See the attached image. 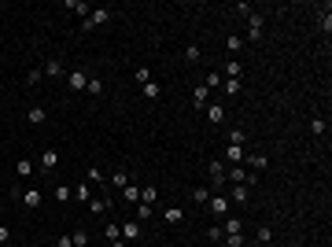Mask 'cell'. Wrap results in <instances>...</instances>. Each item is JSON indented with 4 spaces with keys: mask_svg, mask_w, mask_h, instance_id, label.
I'll list each match as a JSON object with an SVG mask.
<instances>
[{
    "mask_svg": "<svg viewBox=\"0 0 332 247\" xmlns=\"http://www.w3.org/2000/svg\"><path fill=\"white\" fill-rule=\"evenodd\" d=\"M207 103H211V96H207V85L199 81L196 89H192V107H196V111H207Z\"/></svg>",
    "mask_w": 332,
    "mask_h": 247,
    "instance_id": "obj_5",
    "label": "cell"
},
{
    "mask_svg": "<svg viewBox=\"0 0 332 247\" xmlns=\"http://www.w3.org/2000/svg\"><path fill=\"white\" fill-rule=\"evenodd\" d=\"M203 115H207V122H211V126H222V122H225V107H222V103H207Z\"/></svg>",
    "mask_w": 332,
    "mask_h": 247,
    "instance_id": "obj_6",
    "label": "cell"
},
{
    "mask_svg": "<svg viewBox=\"0 0 332 247\" xmlns=\"http://www.w3.org/2000/svg\"><path fill=\"white\" fill-rule=\"evenodd\" d=\"M89 192H92L89 185H74V199H78V203H89Z\"/></svg>",
    "mask_w": 332,
    "mask_h": 247,
    "instance_id": "obj_37",
    "label": "cell"
},
{
    "mask_svg": "<svg viewBox=\"0 0 332 247\" xmlns=\"http://www.w3.org/2000/svg\"><path fill=\"white\" fill-rule=\"evenodd\" d=\"M137 236H140V222H137V218H129V222L126 225H122V240H137Z\"/></svg>",
    "mask_w": 332,
    "mask_h": 247,
    "instance_id": "obj_11",
    "label": "cell"
},
{
    "mask_svg": "<svg viewBox=\"0 0 332 247\" xmlns=\"http://www.w3.org/2000/svg\"><path fill=\"white\" fill-rule=\"evenodd\" d=\"M15 174H18V177H30V174H33V159H18V163H15Z\"/></svg>",
    "mask_w": 332,
    "mask_h": 247,
    "instance_id": "obj_25",
    "label": "cell"
},
{
    "mask_svg": "<svg viewBox=\"0 0 332 247\" xmlns=\"http://www.w3.org/2000/svg\"><path fill=\"white\" fill-rule=\"evenodd\" d=\"M155 199H159V188H140V203H155Z\"/></svg>",
    "mask_w": 332,
    "mask_h": 247,
    "instance_id": "obj_36",
    "label": "cell"
},
{
    "mask_svg": "<svg viewBox=\"0 0 332 247\" xmlns=\"http://www.w3.org/2000/svg\"><path fill=\"white\" fill-rule=\"evenodd\" d=\"M203 59V48L199 44H185V63H199Z\"/></svg>",
    "mask_w": 332,
    "mask_h": 247,
    "instance_id": "obj_20",
    "label": "cell"
},
{
    "mask_svg": "<svg viewBox=\"0 0 332 247\" xmlns=\"http://www.w3.org/2000/svg\"><path fill=\"white\" fill-rule=\"evenodd\" d=\"M244 155H248V151H244L240 144H225V159H229L233 166H244Z\"/></svg>",
    "mask_w": 332,
    "mask_h": 247,
    "instance_id": "obj_9",
    "label": "cell"
},
{
    "mask_svg": "<svg viewBox=\"0 0 332 247\" xmlns=\"http://www.w3.org/2000/svg\"><path fill=\"white\" fill-rule=\"evenodd\" d=\"M225 48H229V55H233V59H236V52L244 48V41H240V37L233 33V37H225Z\"/></svg>",
    "mask_w": 332,
    "mask_h": 247,
    "instance_id": "obj_30",
    "label": "cell"
},
{
    "mask_svg": "<svg viewBox=\"0 0 332 247\" xmlns=\"http://www.w3.org/2000/svg\"><path fill=\"white\" fill-rule=\"evenodd\" d=\"M233 11H236V15H244V18H248V15H251V4H248V0H240V4H236V7H233Z\"/></svg>",
    "mask_w": 332,
    "mask_h": 247,
    "instance_id": "obj_45",
    "label": "cell"
},
{
    "mask_svg": "<svg viewBox=\"0 0 332 247\" xmlns=\"http://www.w3.org/2000/svg\"><path fill=\"white\" fill-rule=\"evenodd\" d=\"M111 247H126V240H115V244H111Z\"/></svg>",
    "mask_w": 332,
    "mask_h": 247,
    "instance_id": "obj_49",
    "label": "cell"
},
{
    "mask_svg": "<svg viewBox=\"0 0 332 247\" xmlns=\"http://www.w3.org/2000/svg\"><path fill=\"white\" fill-rule=\"evenodd\" d=\"M222 74H225V78H244V63L240 59H229V63L222 66Z\"/></svg>",
    "mask_w": 332,
    "mask_h": 247,
    "instance_id": "obj_14",
    "label": "cell"
},
{
    "mask_svg": "<svg viewBox=\"0 0 332 247\" xmlns=\"http://www.w3.org/2000/svg\"><path fill=\"white\" fill-rule=\"evenodd\" d=\"M59 247H74V240L70 236H59Z\"/></svg>",
    "mask_w": 332,
    "mask_h": 247,
    "instance_id": "obj_48",
    "label": "cell"
},
{
    "mask_svg": "<svg viewBox=\"0 0 332 247\" xmlns=\"http://www.w3.org/2000/svg\"><path fill=\"white\" fill-rule=\"evenodd\" d=\"M122 199H126V203H140V188H137V185L129 181L126 188H122Z\"/></svg>",
    "mask_w": 332,
    "mask_h": 247,
    "instance_id": "obj_21",
    "label": "cell"
},
{
    "mask_svg": "<svg viewBox=\"0 0 332 247\" xmlns=\"http://www.w3.org/2000/svg\"><path fill=\"white\" fill-rule=\"evenodd\" d=\"M41 78H44V74H41V66H33V70L26 74V85H30V89H33V85H41Z\"/></svg>",
    "mask_w": 332,
    "mask_h": 247,
    "instance_id": "obj_39",
    "label": "cell"
},
{
    "mask_svg": "<svg viewBox=\"0 0 332 247\" xmlns=\"http://www.w3.org/2000/svg\"><path fill=\"white\" fill-rule=\"evenodd\" d=\"M292 247H296V244H292Z\"/></svg>",
    "mask_w": 332,
    "mask_h": 247,
    "instance_id": "obj_50",
    "label": "cell"
},
{
    "mask_svg": "<svg viewBox=\"0 0 332 247\" xmlns=\"http://www.w3.org/2000/svg\"><path fill=\"white\" fill-rule=\"evenodd\" d=\"M103 89H107L103 78H89V85H85V92H89V96H103Z\"/></svg>",
    "mask_w": 332,
    "mask_h": 247,
    "instance_id": "obj_18",
    "label": "cell"
},
{
    "mask_svg": "<svg viewBox=\"0 0 332 247\" xmlns=\"http://www.w3.org/2000/svg\"><path fill=\"white\" fill-rule=\"evenodd\" d=\"M229 196L236 199V207H244V203L251 199V188H248V185H233V188H229Z\"/></svg>",
    "mask_w": 332,
    "mask_h": 247,
    "instance_id": "obj_12",
    "label": "cell"
},
{
    "mask_svg": "<svg viewBox=\"0 0 332 247\" xmlns=\"http://www.w3.org/2000/svg\"><path fill=\"white\" fill-rule=\"evenodd\" d=\"M229 144H248V133H244V129H229Z\"/></svg>",
    "mask_w": 332,
    "mask_h": 247,
    "instance_id": "obj_35",
    "label": "cell"
},
{
    "mask_svg": "<svg viewBox=\"0 0 332 247\" xmlns=\"http://www.w3.org/2000/svg\"><path fill=\"white\" fill-rule=\"evenodd\" d=\"M89 211L92 214H107L111 211V199H89Z\"/></svg>",
    "mask_w": 332,
    "mask_h": 247,
    "instance_id": "obj_24",
    "label": "cell"
},
{
    "mask_svg": "<svg viewBox=\"0 0 332 247\" xmlns=\"http://www.w3.org/2000/svg\"><path fill=\"white\" fill-rule=\"evenodd\" d=\"M26 118H30V126H41V122L48 118V111H44V107H30V111H26Z\"/></svg>",
    "mask_w": 332,
    "mask_h": 247,
    "instance_id": "obj_19",
    "label": "cell"
},
{
    "mask_svg": "<svg viewBox=\"0 0 332 247\" xmlns=\"http://www.w3.org/2000/svg\"><path fill=\"white\" fill-rule=\"evenodd\" d=\"M225 247H244V233H229L225 236Z\"/></svg>",
    "mask_w": 332,
    "mask_h": 247,
    "instance_id": "obj_40",
    "label": "cell"
},
{
    "mask_svg": "<svg viewBox=\"0 0 332 247\" xmlns=\"http://www.w3.org/2000/svg\"><path fill=\"white\" fill-rule=\"evenodd\" d=\"M310 133H314V137H325V133H329V126H325V118H321V115L310 118Z\"/></svg>",
    "mask_w": 332,
    "mask_h": 247,
    "instance_id": "obj_22",
    "label": "cell"
},
{
    "mask_svg": "<svg viewBox=\"0 0 332 247\" xmlns=\"http://www.w3.org/2000/svg\"><path fill=\"white\" fill-rule=\"evenodd\" d=\"M111 15H115L111 7H92L89 18H81V30H96V26H107V22H111Z\"/></svg>",
    "mask_w": 332,
    "mask_h": 247,
    "instance_id": "obj_1",
    "label": "cell"
},
{
    "mask_svg": "<svg viewBox=\"0 0 332 247\" xmlns=\"http://www.w3.org/2000/svg\"><path fill=\"white\" fill-rule=\"evenodd\" d=\"M248 37H251V41H259V37H262V15H248Z\"/></svg>",
    "mask_w": 332,
    "mask_h": 247,
    "instance_id": "obj_10",
    "label": "cell"
},
{
    "mask_svg": "<svg viewBox=\"0 0 332 247\" xmlns=\"http://www.w3.org/2000/svg\"><path fill=\"white\" fill-rule=\"evenodd\" d=\"M18 199H22V207H30V211H37V207L44 203L41 188H26V192H18Z\"/></svg>",
    "mask_w": 332,
    "mask_h": 247,
    "instance_id": "obj_4",
    "label": "cell"
},
{
    "mask_svg": "<svg viewBox=\"0 0 332 247\" xmlns=\"http://www.w3.org/2000/svg\"><path fill=\"white\" fill-rule=\"evenodd\" d=\"M255 240L259 244H273V229L270 225H259V229H255Z\"/></svg>",
    "mask_w": 332,
    "mask_h": 247,
    "instance_id": "obj_28",
    "label": "cell"
},
{
    "mask_svg": "<svg viewBox=\"0 0 332 247\" xmlns=\"http://www.w3.org/2000/svg\"><path fill=\"white\" fill-rule=\"evenodd\" d=\"M55 163H59V151H55V148H44V151H41V159H37V166H41L44 174H52Z\"/></svg>",
    "mask_w": 332,
    "mask_h": 247,
    "instance_id": "obj_3",
    "label": "cell"
},
{
    "mask_svg": "<svg viewBox=\"0 0 332 247\" xmlns=\"http://www.w3.org/2000/svg\"><path fill=\"white\" fill-rule=\"evenodd\" d=\"M103 236H107V240L115 244V240H122V229H118L115 222H107V225H103Z\"/></svg>",
    "mask_w": 332,
    "mask_h": 247,
    "instance_id": "obj_31",
    "label": "cell"
},
{
    "mask_svg": "<svg viewBox=\"0 0 332 247\" xmlns=\"http://www.w3.org/2000/svg\"><path fill=\"white\" fill-rule=\"evenodd\" d=\"M240 85H244V78H225V96H236Z\"/></svg>",
    "mask_w": 332,
    "mask_h": 247,
    "instance_id": "obj_32",
    "label": "cell"
},
{
    "mask_svg": "<svg viewBox=\"0 0 332 247\" xmlns=\"http://www.w3.org/2000/svg\"><path fill=\"white\" fill-rule=\"evenodd\" d=\"M133 78H137L140 85H144V81H151V70H148V66H140V70H133Z\"/></svg>",
    "mask_w": 332,
    "mask_h": 247,
    "instance_id": "obj_43",
    "label": "cell"
},
{
    "mask_svg": "<svg viewBox=\"0 0 332 247\" xmlns=\"http://www.w3.org/2000/svg\"><path fill=\"white\" fill-rule=\"evenodd\" d=\"M244 163L251 166V174H259V170L270 166V159H266V155H244Z\"/></svg>",
    "mask_w": 332,
    "mask_h": 247,
    "instance_id": "obj_16",
    "label": "cell"
},
{
    "mask_svg": "<svg viewBox=\"0 0 332 247\" xmlns=\"http://www.w3.org/2000/svg\"><path fill=\"white\" fill-rule=\"evenodd\" d=\"M85 185H103V174L96 166H89V181H85Z\"/></svg>",
    "mask_w": 332,
    "mask_h": 247,
    "instance_id": "obj_42",
    "label": "cell"
},
{
    "mask_svg": "<svg viewBox=\"0 0 332 247\" xmlns=\"http://www.w3.org/2000/svg\"><path fill=\"white\" fill-rule=\"evenodd\" d=\"M207 240H214V244H222V240H225V233H222V225H214V229H211V233H207Z\"/></svg>",
    "mask_w": 332,
    "mask_h": 247,
    "instance_id": "obj_44",
    "label": "cell"
},
{
    "mask_svg": "<svg viewBox=\"0 0 332 247\" xmlns=\"http://www.w3.org/2000/svg\"><path fill=\"white\" fill-rule=\"evenodd\" d=\"M41 74H44V78H59V74H66V70H63L59 59H48V63L41 66Z\"/></svg>",
    "mask_w": 332,
    "mask_h": 247,
    "instance_id": "obj_15",
    "label": "cell"
},
{
    "mask_svg": "<svg viewBox=\"0 0 332 247\" xmlns=\"http://www.w3.org/2000/svg\"><path fill=\"white\" fill-rule=\"evenodd\" d=\"M140 89H144V100H159V96H163V85H159V81H144Z\"/></svg>",
    "mask_w": 332,
    "mask_h": 247,
    "instance_id": "obj_17",
    "label": "cell"
},
{
    "mask_svg": "<svg viewBox=\"0 0 332 247\" xmlns=\"http://www.w3.org/2000/svg\"><path fill=\"white\" fill-rule=\"evenodd\" d=\"M207 170H211V181L214 185H225V163H222V159H211Z\"/></svg>",
    "mask_w": 332,
    "mask_h": 247,
    "instance_id": "obj_8",
    "label": "cell"
},
{
    "mask_svg": "<svg viewBox=\"0 0 332 247\" xmlns=\"http://www.w3.org/2000/svg\"><path fill=\"white\" fill-rule=\"evenodd\" d=\"M207 89H214V85H222V74H218V70H207Z\"/></svg>",
    "mask_w": 332,
    "mask_h": 247,
    "instance_id": "obj_41",
    "label": "cell"
},
{
    "mask_svg": "<svg viewBox=\"0 0 332 247\" xmlns=\"http://www.w3.org/2000/svg\"><path fill=\"white\" fill-rule=\"evenodd\" d=\"M137 218H151V203H137Z\"/></svg>",
    "mask_w": 332,
    "mask_h": 247,
    "instance_id": "obj_47",
    "label": "cell"
},
{
    "mask_svg": "<svg viewBox=\"0 0 332 247\" xmlns=\"http://www.w3.org/2000/svg\"><path fill=\"white\" fill-rule=\"evenodd\" d=\"M207 207H211V214H218V218L229 214V199H225V196H211V199H207Z\"/></svg>",
    "mask_w": 332,
    "mask_h": 247,
    "instance_id": "obj_7",
    "label": "cell"
},
{
    "mask_svg": "<svg viewBox=\"0 0 332 247\" xmlns=\"http://www.w3.org/2000/svg\"><path fill=\"white\" fill-rule=\"evenodd\" d=\"M240 229H244L240 218H225V222H222V233H225V236H229V233H240Z\"/></svg>",
    "mask_w": 332,
    "mask_h": 247,
    "instance_id": "obj_26",
    "label": "cell"
},
{
    "mask_svg": "<svg viewBox=\"0 0 332 247\" xmlns=\"http://www.w3.org/2000/svg\"><path fill=\"white\" fill-rule=\"evenodd\" d=\"M4 244H11V229H7V225H0V247Z\"/></svg>",
    "mask_w": 332,
    "mask_h": 247,
    "instance_id": "obj_46",
    "label": "cell"
},
{
    "mask_svg": "<svg viewBox=\"0 0 332 247\" xmlns=\"http://www.w3.org/2000/svg\"><path fill=\"white\" fill-rule=\"evenodd\" d=\"M52 192H55V199H59V203H66V199H74V188H66V185L52 188Z\"/></svg>",
    "mask_w": 332,
    "mask_h": 247,
    "instance_id": "obj_38",
    "label": "cell"
},
{
    "mask_svg": "<svg viewBox=\"0 0 332 247\" xmlns=\"http://www.w3.org/2000/svg\"><path fill=\"white\" fill-rule=\"evenodd\" d=\"M318 26H321V30H332V11H329V7H321V11H318Z\"/></svg>",
    "mask_w": 332,
    "mask_h": 247,
    "instance_id": "obj_29",
    "label": "cell"
},
{
    "mask_svg": "<svg viewBox=\"0 0 332 247\" xmlns=\"http://www.w3.org/2000/svg\"><path fill=\"white\" fill-rule=\"evenodd\" d=\"M85 85H89V74L85 70H66V89L70 92H85Z\"/></svg>",
    "mask_w": 332,
    "mask_h": 247,
    "instance_id": "obj_2",
    "label": "cell"
},
{
    "mask_svg": "<svg viewBox=\"0 0 332 247\" xmlns=\"http://www.w3.org/2000/svg\"><path fill=\"white\" fill-rule=\"evenodd\" d=\"M70 240H74V247H89V233H85V229H74Z\"/></svg>",
    "mask_w": 332,
    "mask_h": 247,
    "instance_id": "obj_34",
    "label": "cell"
},
{
    "mask_svg": "<svg viewBox=\"0 0 332 247\" xmlns=\"http://www.w3.org/2000/svg\"><path fill=\"white\" fill-rule=\"evenodd\" d=\"M207 199H211V188H192V203L196 207H207Z\"/></svg>",
    "mask_w": 332,
    "mask_h": 247,
    "instance_id": "obj_27",
    "label": "cell"
},
{
    "mask_svg": "<svg viewBox=\"0 0 332 247\" xmlns=\"http://www.w3.org/2000/svg\"><path fill=\"white\" fill-rule=\"evenodd\" d=\"M66 7H70L74 15H81V18H89V11H92V7H89V4H81V0H66Z\"/></svg>",
    "mask_w": 332,
    "mask_h": 247,
    "instance_id": "obj_23",
    "label": "cell"
},
{
    "mask_svg": "<svg viewBox=\"0 0 332 247\" xmlns=\"http://www.w3.org/2000/svg\"><path fill=\"white\" fill-rule=\"evenodd\" d=\"M111 185H115V188H126V185H129V174H126V170H115V174H111Z\"/></svg>",
    "mask_w": 332,
    "mask_h": 247,
    "instance_id": "obj_33",
    "label": "cell"
},
{
    "mask_svg": "<svg viewBox=\"0 0 332 247\" xmlns=\"http://www.w3.org/2000/svg\"><path fill=\"white\" fill-rule=\"evenodd\" d=\"M163 222H166V225H181V222H185V211H181V207H166V211H163Z\"/></svg>",
    "mask_w": 332,
    "mask_h": 247,
    "instance_id": "obj_13",
    "label": "cell"
}]
</instances>
